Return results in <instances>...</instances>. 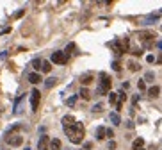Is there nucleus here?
Wrapping results in <instances>:
<instances>
[{
  "label": "nucleus",
  "mask_w": 162,
  "mask_h": 150,
  "mask_svg": "<svg viewBox=\"0 0 162 150\" xmlns=\"http://www.w3.org/2000/svg\"><path fill=\"white\" fill-rule=\"evenodd\" d=\"M64 132H66V136L70 138V141L75 143V145L82 143V140H84V125H82L80 122H75L71 127H66Z\"/></svg>",
  "instance_id": "f257e3e1"
},
{
  "label": "nucleus",
  "mask_w": 162,
  "mask_h": 150,
  "mask_svg": "<svg viewBox=\"0 0 162 150\" xmlns=\"http://www.w3.org/2000/svg\"><path fill=\"white\" fill-rule=\"evenodd\" d=\"M111 84H112V81H111V75H107V73H100V86H98V95H105V93L111 89Z\"/></svg>",
  "instance_id": "f03ea898"
},
{
  "label": "nucleus",
  "mask_w": 162,
  "mask_h": 150,
  "mask_svg": "<svg viewBox=\"0 0 162 150\" xmlns=\"http://www.w3.org/2000/svg\"><path fill=\"white\" fill-rule=\"evenodd\" d=\"M109 45L114 48L116 54H123V52L128 50V39H127V38H125V39H116V41H112V43H109Z\"/></svg>",
  "instance_id": "7ed1b4c3"
},
{
  "label": "nucleus",
  "mask_w": 162,
  "mask_h": 150,
  "mask_svg": "<svg viewBox=\"0 0 162 150\" xmlns=\"http://www.w3.org/2000/svg\"><path fill=\"white\" fill-rule=\"evenodd\" d=\"M139 38H141V41H143V45H144V47H152V45L155 43V34H153V32H150V30L141 32V34H139Z\"/></svg>",
  "instance_id": "20e7f679"
},
{
  "label": "nucleus",
  "mask_w": 162,
  "mask_h": 150,
  "mask_svg": "<svg viewBox=\"0 0 162 150\" xmlns=\"http://www.w3.org/2000/svg\"><path fill=\"white\" fill-rule=\"evenodd\" d=\"M39 100H41V93H39L37 89H32V91H30V107H32V111H37Z\"/></svg>",
  "instance_id": "39448f33"
},
{
  "label": "nucleus",
  "mask_w": 162,
  "mask_h": 150,
  "mask_svg": "<svg viewBox=\"0 0 162 150\" xmlns=\"http://www.w3.org/2000/svg\"><path fill=\"white\" fill-rule=\"evenodd\" d=\"M52 63L66 64V63H68V55H66L64 52H54V54H52Z\"/></svg>",
  "instance_id": "423d86ee"
},
{
  "label": "nucleus",
  "mask_w": 162,
  "mask_h": 150,
  "mask_svg": "<svg viewBox=\"0 0 162 150\" xmlns=\"http://www.w3.org/2000/svg\"><path fill=\"white\" fill-rule=\"evenodd\" d=\"M7 143H9L11 147H20V145L23 143V138H21L20 134H14V136L9 134V136H7Z\"/></svg>",
  "instance_id": "0eeeda50"
},
{
  "label": "nucleus",
  "mask_w": 162,
  "mask_h": 150,
  "mask_svg": "<svg viewBox=\"0 0 162 150\" xmlns=\"http://www.w3.org/2000/svg\"><path fill=\"white\" fill-rule=\"evenodd\" d=\"M75 122H77V120H75L71 115H66V116H62V127H64V129H66V127H71Z\"/></svg>",
  "instance_id": "6e6552de"
},
{
  "label": "nucleus",
  "mask_w": 162,
  "mask_h": 150,
  "mask_svg": "<svg viewBox=\"0 0 162 150\" xmlns=\"http://www.w3.org/2000/svg\"><path fill=\"white\" fill-rule=\"evenodd\" d=\"M48 145H50L48 136H43V138L39 140V143H37V149H39V150H46V149H48Z\"/></svg>",
  "instance_id": "1a4fd4ad"
},
{
  "label": "nucleus",
  "mask_w": 162,
  "mask_h": 150,
  "mask_svg": "<svg viewBox=\"0 0 162 150\" xmlns=\"http://www.w3.org/2000/svg\"><path fill=\"white\" fill-rule=\"evenodd\" d=\"M143 145H144V140L143 138H136L134 143H132V150H143Z\"/></svg>",
  "instance_id": "9d476101"
},
{
  "label": "nucleus",
  "mask_w": 162,
  "mask_h": 150,
  "mask_svg": "<svg viewBox=\"0 0 162 150\" xmlns=\"http://www.w3.org/2000/svg\"><path fill=\"white\" fill-rule=\"evenodd\" d=\"M80 82H82L84 86L91 84V82H93V73H84V75L80 77Z\"/></svg>",
  "instance_id": "9b49d317"
},
{
  "label": "nucleus",
  "mask_w": 162,
  "mask_h": 150,
  "mask_svg": "<svg viewBox=\"0 0 162 150\" xmlns=\"http://www.w3.org/2000/svg\"><path fill=\"white\" fill-rule=\"evenodd\" d=\"M159 93H161V88H159V86H152V88L148 89V95H150L152 98H155V97H159Z\"/></svg>",
  "instance_id": "f8f14e48"
},
{
  "label": "nucleus",
  "mask_w": 162,
  "mask_h": 150,
  "mask_svg": "<svg viewBox=\"0 0 162 150\" xmlns=\"http://www.w3.org/2000/svg\"><path fill=\"white\" fill-rule=\"evenodd\" d=\"M105 136H107V129H105V127H98L96 138H98V140H105Z\"/></svg>",
  "instance_id": "ddd939ff"
},
{
  "label": "nucleus",
  "mask_w": 162,
  "mask_h": 150,
  "mask_svg": "<svg viewBox=\"0 0 162 150\" xmlns=\"http://www.w3.org/2000/svg\"><path fill=\"white\" fill-rule=\"evenodd\" d=\"M29 82H32V84H37V82H41V77H39V73H30V75H29Z\"/></svg>",
  "instance_id": "4468645a"
},
{
  "label": "nucleus",
  "mask_w": 162,
  "mask_h": 150,
  "mask_svg": "<svg viewBox=\"0 0 162 150\" xmlns=\"http://www.w3.org/2000/svg\"><path fill=\"white\" fill-rule=\"evenodd\" d=\"M109 118H111V122H112L114 125H119V123H121V118H119V115H118V113H111V116H109Z\"/></svg>",
  "instance_id": "2eb2a0df"
},
{
  "label": "nucleus",
  "mask_w": 162,
  "mask_h": 150,
  "mask_svg": "<svg viewBox=\"0 0 162 150\" xmlns=\"http://www.w3.org/2000/svg\"><path fill=\"white\" fill-rule=\"evenodd\" d=\"M50 149H52V150H61V141H59L57 138H55V140H52V141H50Z\"/></svg>",
  "instance_id": "dca6fc26"
},
{
  "label": "nucleus",
  "mask_w": 162,
  "mask_h": 150,
  "mask_svg": "<svg viewBox=\"0 0 162 150\" xmlns=\"http://www.w3.org/2000/svg\"><path fill=\"white\" fill-rule=\"evenodd\" d=\"M55 84H57V79H55V77H50V79L45 81V86H46V88H54Z\"/></svg>",
  "instance_id": "f3484780"
},
{
  "label": "nucleus",
  "mask_w": 162,
  "mask_h": 150,
  "mask_svg": "<svg viewBox=\"0 0 162 150\" xmlns=\"http://www.w3.org/2000/svg\"><path fill=\"white\" fill-rule=\"evenodd\" d=\"M80 97H82L84 100H89V98H91V93H89V89H87V88H82V89H80Z\"/></svg>",
  "instance_id": "a211bd4d"
},
{
  "label": "nucleus",
  "mask_w": 162,
  "mask_h": 150,
  "mask_svg": "<svg viewBox=\"0 0 162 150\" xmlns=\"http://www.w3.org/2000/svg\"><path fill=\"white\" fill-rule=\"evenodd\" d=\"M41 70H43V72H46V73H48V72H50V70H52V64H50V63H48V61H43V63H41Z\"/></svg>",
  "instance_id": "6ab92c4d"
},
{
  "label": "nucleus",
  "mask_w": 162,
  "mask_h": 150,
  "mask_svg": "<svg viewBox=\"0 0 162 150\" xmlns=\"http://www.w3.org/2000/svg\"><path fill=\"white\" fill-rule=\"evenodd\" d=\"M109 102L114 106V104H118V93H111L109 95Z\"/></svg>",
  "instance_id": "aec40b11"
},
{
  "label": "nucleus",
  "mask_w": 162,
  "mask_h": 150,
  "mask_svg": "<svg viewBox=\"0 0 162 150\" xmlns=\"http://www.w3.org/2000/svg\"><path fill=\"white\" fill-rule=\"evenodd\" d=\"M73 50H75V43H70V45L66 47V52H64V54L70 55V54H73Z\"/></svg>",
  "instance_id": "412c9836"
},
{
  "label": "nucleus",
  "mask_w": 162,
  "mask_h": 150,
  "mask_svg": "<svg viewBox=\"0 0 162 150\" xmlns=\"http://www.w3.org/2000/svg\"><path fill=\"white\" fill-rule=\"evenodd\" d=\"M41 63H43L41 59H34V61H32V66H34V70H41Z\"/></svg>",
  "instance_id": "4be33fe9"
},
{
  "label": "nucleus",
  "mask_w": 162,
  "mask_h": 150,
  "mask_svg": "<svg viewBox=\"0 0 162 150\" xmlns=\"http://www.w3.org/2000/svg\"><path fill=\"white\" fill-rule=\"evenodd\" d=\"M128 68H130L132 72H139V70H141V66H139L137 63H130V64H128Z\"/></svg>",
  "instance_id": "5701e85b"
},
{
  "label": "nucleus",
  "mask_w": 162,
  "mask_h": 150,
  "mask_svg": "<svg viewBox=\"0 0 162 150\" xmlns=\"http://www.w3.org/2000/svg\"><path fill=\"white\" fill-rule=\"evenodd\" d=\"M153 79H155V73H153V72H148V73L144 75V81H148V82H152Z\"/></svg>",
  "instance_id": "b1692460"
},
{
  "label": "nucleus",
  "mask_w": 162,
  "mask_h": 150,
  "mask_svg": "<svg viewBox=\"0 0 162 150\" xmlns=\"http://www.w3.org/2000/svg\"><path fill=\"white\" fill-rule=\"evenodd\" d=\"M75 102H77V97H71V98H68V100H66V104H68V106H75Z\"/></svg>",
  "instance_id": "393cba45"
},
{
  "label": "nucleus",
  "mask_w": 162,
  "mask_h": 150,
  "mask_svg": "<svg viewBox=\"0 0 162 150\" xmlns=\"http://www.w3.org/2000/svg\"><path fill=\"white\" fill-rule=\"evenodd\" d=\"M102 109H103V106H102V104H96V106L93 107V113H100Z\"/></svg>",
  "instance_id": "a878e982"
},
{
  "label": "nucleus",
  "mask_w": 162,
  "mask_h": 150,
  "mask_svg": "<svg viewBox=\"0 0 162 150\" xmlns=\"http://www.w3.org/2000/svg\"><path fill=\"white\" fill-rule=\"evenodd\" d=\"M137 86H139V89H141V91H144V89H146V82H144V81H139V84H137Z\"/></svg>",
  "instance_id": "bb28decb"
},
{
  "label": "nucleus",
  "mask_w": 162,
  "mask_h": 150,
  "mask_svg": "<svg viewBox=\"0 0 162 150\" xmlns=\"http://www.w3.org/2000/svg\"><path fill=\"white\" fill-rule=\"evenodd\" d=\"M112 68H114L116 72H119V68H121V66H119V63H116V61H114V63H112Z\"/></svg>",
  "instance_id": "cd10ccee"
},
{
  "label": "nucleus",
  "mask_w": 162,
  "mask_h": 150,
  "mask_svg": "<svg viewBox=\"0 0 162 150\" xmlns=\"http://www.w3.org/2000/svg\"><path fill=\"white\" fill-rule=\"evenodd\" d=\"M116 149V141H111V143H109V150H114Z\"/></svg>",
  "instance_id": "c85d7f7f"
},
{
  "label": "nucleus",
  "mask_w": 162,
  "mask_h": 150,
  "mask_svg": "<svg viewBox=\"0 0 162 150\" xmlns=\"http://www.w3.org/2000/svg\"><path fill=\"white\" fill-rule=\"evenodd\" d=\"M114 136V132H112V129H107V138H112Z\"/></svg>",
  "instance_id": "c756f323"
},
{
  "label": "nucleus",
  "mask_w": 162,
  "mask_h": 150,
  "mask_svg": "<svg viewBox=\"0 0 162 150\" xmlns=\"http://www.w3.org/2000/svg\"><path fill=\"white\" fill-rule=\"evenodd\" d=\"M146 61H148V63H153V61H155V57H153V55H148V57H146Z\"/></svg>",
  "instance_id": "7c9ffc66"
},
{
  "label": "nucleus",
  "mask_w": 162,
  "mask_h": 150,
  "mask_svg": "<svg viewBox=\"0 0 162 150\" xmlns=\"http://www.w3.org/2000/svg\"><path fill=\"white\" fill-rule=\"evenodd\" d=\"M157 63H159V64H162V52L159 54V57H157Z\"/></svg>",
  "instance_id": "2f4dec72"
},
{
  "label": "nucleus",
  "mask_w": 162,
  "mask_h": 150,
  "mask_svg": "<svg viewBox=\"0 0 162 150\" xmlns=\"http://www.w3.org/2000/svg\"><path fill=\"white\" fill-rule=\"evenodd\" d=\"M157 47H159V48H162V41H159V43H157Z\"/></svg>",
  "instance_id": "473e14b6"
}]
</instances>
